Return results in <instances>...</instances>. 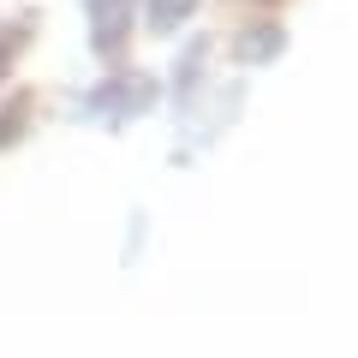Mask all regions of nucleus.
<instances>
[{
    "mask_svg": "<svg viewBox=\"0 0 358 358\" xmlns=\"http://www.w3.org/2000/svg\"><path fill=\"white\" fill-rule=\"evenodd\" d=\"M162 108V78L155 72H108L102 84H90L84 96L72 102V120H84V126H102V131H126L131 120L155 114Z\"/></svg>",
    "mask_w": 358,
    "mask_h": 358,
    "instance_id": "nucleus-1",
    "label": "nucleus"
},
{
    "mask_svg": "<svg viewBox=\"0 0 358 358\" xmlns=\"http://www.w3.org/2000/svg\"><path fill=\"white\" fill-rule=\"evenodd\" d=\"M90 24V54L102 66H114L138 36V0H78Z\"/></svg>",
    "mask_w": 358,
    "mask_h": 358,
    "instance_id": "nucleus-2",
    "label": "nucleus"
},
{
    "mask_svg": "<svg viewBox=\"0 0 358 358\" xmlns=\"http://www.w3.org/2000/svg\"><path fill=\"white\" fill-rule=\"evenodd\" d=\"M287 24L281 18H251V24L239 30V36L227 42V54H233V66H245V72H257V66H275L287 54Z\"/></svg>",
    "mask_w": 358,
    "mask_h": 358,
    "instance_id": "nucleus-3",
    "label": "nucleus"
},
{
    "mask_svg": "<svg viewBox=\"0 0 358 358\" xmlns=\"http://www.w3.org/2000/svg\"><path fill=\"white\" fill-rule=\"evenodd\" d=\"M209 54H215V42L209 36H192L185 48H179V60H173V72H167V96H173V108H192L197 96H203V72H209Z\"/></svg>",
    "mask_w": 358,
    "mask_h": 358,
    "instance_id": "nucleus-4",
    "label": "nucleus"
},
{
    "mask_svg": "<svg viewBox=\"0 0 358 358\" xmlns=\"http://www.w3.org/2000/svg\"><path fill=\"white\" fill-rule=\"evenodd\" d=\"M36 30H42V13H13V18H0V84H6V78H13V66L30 54Z\"/></svg>",
    "mask_w": 358,
    "mask_h": 358,
    "instance_id": "nucleus-5",
    "label": "nucleus"
},
{
    "mask_svg": "<svg viewBox=\"0 0 358 358\" xmlns=\"http://www.w3.org/2000/svg\"><path fill=\"white\" fill-rule=\"evenodd\" d=\"M197 6H203V0H138V24L150 30V36H179V30L197 18Z\"/></svg>",
    "mask_w": 358,
    "mask_h": 358,
    "instance_id": "nucleus-6",
    "label": "nucleus"
},
{
    "mask_svg": "<svg viewBox=\"0 0 358 358\" xmlns=\"http://www.w3.org/2000/svg\"><path fill=\"white\" fill-rule=\"evenodd\" d=\"M30 126H36V96H30V90H13V96L0 102V155H13L18 143L30 138Z\"/></svg>",
    "mask_w": 358,
    "mask_h": 358,
    "instance_id": "nucleus-7",
    "label": "nucleus"
},
{
    "mask_svg": "<svg viewBox=\"0 0 358 358\" xmlns=\"http://www.w3.org/2000/svg\"><path fill=\"white\" fill-rule=\"evenodd\" d=\"M143 227H150V209H131V221H126V245H120V263H138L143 257Z\"/></svg>",
    "mask_w": 358,
    "mask_h": 358,
    "instance_id": "nucleus-8",
    "label": "nucleus"
}]
</instances>
